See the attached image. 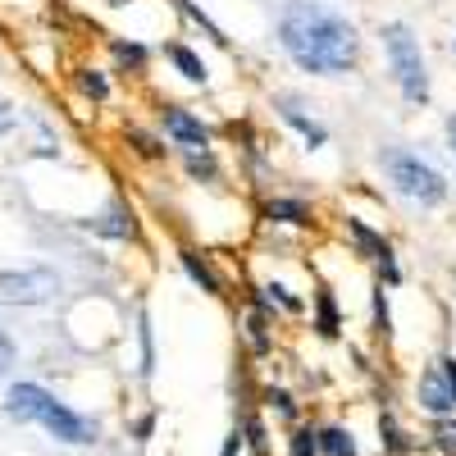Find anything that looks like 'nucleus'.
<instances>
[{"label": "nucleus", "instance_id": "f257e3e1", "mask_svg": "<svg viewBox=\"0 0 456 456\" xmlns=\"http://www.w3.org/2000/svg\"><path fill=\"white\" fill-rule=\"evenodd\" d=\"M279 46L306 73H347L361 55L356 23L320 0H288L279 10Z\"/></svg>", "mask_w": 456, "mask_h": 456}, {"label": "nucleus", "instance_id": "f03ea898", "mask_svg": "<svg viewBox=\"0 0 456 456\" xmlns=\"http://www.w3.org/2000/svg\"><path fill=\"white\" fill-rule=\"evenodd\" d=\"M5 415H10V420H19V425L46 429L64 447H92L101 438V425L92 420V415L73 411L69 402H60L42 384H10L5 388Z\"/></svg>", "mask_w": 456, "mask_h": 456}, {"label": "nucleus", "instance_id": "7ed1b4c3", "mask_svg": "<svg viewBox=\"0 0 456 456\" xmlns=\"http://www.w3.org/2000/svg\"><path fill=\"white\" fill-rule=\"evenodd\" d=\"M379 46L388 55V69H393L402 96L411 105H425L429 101V64H425V51H420V37H415L402 19H393V23H379Z\"/></svg>", "mask_w": 456, "mask_h": 456}, {"label": "nucleus", "instance_id": "20e7f679", "mask_svg": "<svg viewBox=\"0 0 456 456\" xmlns=\"http://www.w3.org/2000/svg\"><path fill=\"white\" fill-rule=\"evenodd\" d=\"M379 169L393 183V192H402L415 206H438L447 197V178L406 146H379Z\"/></svg>", "mask_w": 456, "mask_h": 456}, {"label": "nucleus", "instance_id": "39448f33", "mask_svg": "<svg viewBox=\"0 0 456 456\" xmlns=\"http://www.w3.org/2000/svg\"><path fill=\"white\" fill-rule=\"evenodd\" d=\"M60 292V274L46 265H28V270H10L0 274V301L5 306H42Z\"/></svg>", "mask_w": 456, "mask_h": 456}, {"label": "nucleus", "instance_id": "423d86ee", "mask_svg": "<svg viewBox=\"0 0 456 456\" xmlns=\"http://www.w3.org/2000/svg\"><path fill=\"white\" fill-rule=\"evenodd\" d=\"M415 406H420L429 420H443V415H456V393H452V379L443 370V361H429L415 379Z\"/></svg>", "mask_w": 456, "mask_h": 456}, {"label": "nucleus", "instance_id": "0eeeda50", "mask_svg": "<svg viewBox=\"0 0 456 456\" xmlns=\"http://www.w3.org/2000/svg\"><path fill=\"white\" fill-rule=\"evenodd\" d=\"M274 110H279V119H283L288 128H297V133H301V142H306L311 151L329 142V128H324V124H320V119H315V114H311L306 105H301L297 96H288V92H279V96H274Z\"/></svg>", "mask_w": 456, "mask_h": 456}, {"label": "nucleus", "instance_id": "6e6552de", "mask_svg": "<svg viewBox=\"0 0 456 456\" xmlns=\"http://www.w3.org/2000/svg\"><path fill=\"white\" fill-rule=\"evenodd\" d=\"M160 124H165V133H169L178 146H187V151H206V146H210V133H206V124L197 119L192 110H183V105H169Z\"/></svg>", "mask_w": 456, "mask_h": 456}, {"label": "nucleus", "instance_id": "1a4fd4ad", "mask_svg": "<svg viewBox=\"0 0 456 456\" xmlns=\"http://www.w3.org/2000/svg\"><path fill=\"white\" fill-rule=\"evenodd\" d=\"M415 447H420V443H415V434L397 420V411H379V452H384V456H415Z\"/></svg>", "mask_w": 456, "mask_h": 456}, {"label": "nucleus", "instance_id": "9d476101", "mask_svg": "<svg viewBox=\"0 0 456 456\" xmlns=\"http://www.w3.org/2000/svg\"><path fill=\"white\" fill-rule=\"evenodd\" d=\"M320 456H365V452H361V438H356L352 425L324 420L320 425Z\"/></svg>", "mask_w": 456, "mask_h": 456}, {"label": "nucleus", "instance_id": "9b49d317", "mask_svg": "<svg viewBox=\"0 0 456 456\" xmlns=\"http://www.w3.org/2000/svg\"><path fill=\"white\" fill-rule=\"evenodd\" d=\"M265 411H270L283 429H297L301 425V402L288 388H265Z\"/></svg>", "mask_w": 456, "mask_h": 456}, {"label": "nucleus", "instance_id": "f8f14e48", "mask_svg": "<svg viewBox=\"0 0 456 456\" xmlns=\"http://www.w3.org/2000/svg\"><path fill=\"white\" fill-rule=\"evenodd\" d=\"M283 456H320V425H311V420H301L297 429H288Z\"/></svg>", "mask_w": 456, "mask_h": 456}, {"label": "nucleus", "instance_id": "ddd939ff", "mask_svg": "<svg viewBox=\"0 0 456 456\" xmlns=\"http://www.w3.org/2000/svg\"><path fill=\"white\" fill-rule=\"evenodd\" d=\"M238 429H242V438H247V452H251V456H270V425H265L260 415H242Z\"/></svg>", "mask_w": 456, "mask_h": 456}, {"label": "nucleus", "instance_id": "4468645a", "mask_svg": "<svg viewBox=\"0 0 456 456\" xmlns=\"http://www.w3.org/2000/svg\"><path fill=\"white\" fill-rule=\"evenodd\" d=\"M429 447H434L438 456H456V415L429 420Z\"/></svg>", "mask_w": 456, "mask_h": 456}, {"label": "nucleus", "instance_id": "2eb2a0df", "mask_svg": "<svg viewBox=\"0 0 456 456\" xmlns=\"http://www.w3.org/2000/svg\"><path fill=\"white\" fill-rule=\"evenodd\" d=\"M169 60H174V69L183 73L187 83H206V60H201L197 51H187V46H169Z\"/></svg>", "mask_w": 456, "mask_h": 456}, {"label": "nucleus", "instance_id": "dca6fc26", "mask_svg": "<svg viewBox=\"0 0 456 456\" xmlns=\"http://www.w3.org/2000/svg\"><path fill=\"white\" fill-rule=\"evenodd\" d=\"M265 215H270V219H279V224H306V219H311L306 201H283V197L265 206Z\"/></svg>", "mask_w": 456, "mask_h": 456}, {"label": "nucleus", "instance_id": "f3484780", "mask_svg": "<svg viewBox=\"0 0 456 456\" xmlns=\"http://www.w3.org/2000/svg\"><path fill=\"white\" fill-rule=\"evenodd\" d=\"M183 265H187V274H192L206 292H219V279H215V270H210V265L197 256V251H183Z\"/></svg>", "mask_w": 456, "mask_h": 456}, {"label": "nucleus", "instance_id": "a211bd4d", "mask_svg": "<svg viewBox=\"0 0 456 456\" xmlns=\"http://www.w3.org/2000/svg\"><path fill=\"white\" fill-rule=\"evenodd\" d=\"M260 306H283V311H301V297H292L283 283H265L260 288Z\"/></svg>", "mask_w": 456, "mask_h": 456}, {"label": "nucleus", "instance_id": "6ab92c4d", "mask_svg": "<svg viewBox=\"0 0 456 456\" xmlns=\"http://www.w3.org/2000/svg\"><path fill=\"white\" fill-rule=\"evenodd\" d=\"M315 306H320V333H324V338H333V333H338V311H333V297H329V292H320V297H315Z\"/></svg>", "mask_w": 456, "mask_h": 456}, {"label": "nucleus", "instance_id": "aec40b11", "mask_svg": "<svg viewBox=\"0 0 456 456\" xmlns=\"http://www.w3.org/2000/svg\"><path fill=\"white\" fill-rule=\"evenodd\" d=\"M242 452H247V438H242V429L233 425V429L224 434V443H219V456H242Z\"/></svg>", "mask_w": 456, "mask_h": 456}, {"label": "nucleus", "instance_id": "412c9836", "mask_svg": "<svg viewBox=\"0 0 456 456\" xmlns=\"http://www.w3.org/2000/svg\"><path fill=\"white\" fill-rule=\"evenodd\" d=\"M247 342H251L256 352H270V333H265V324H260L256 315L247 320Z\"/></svg>", "mask_w": 456, "mask_h": 456}, {"label": "nucleus", "instance_id": "4be33fe9", "mask_svg": "<svg viewBox=\"0 0 456 456\" xmlns=\"http://www.w3.org/2000/svg\"><path fill=\"white\" fill-rule=\"evenodd\" d=\"M151 434H156V411H146V415H137V420H133V438L137 443H151Z\"/></svg>", "mask_w": 456, "mask_h": 456}, {"label": "nucleus", "instance_id": "5701e85b", "mask_svg": "<svg viewBox=\"0 0 456 456\" xmlns=\"http://www.w3.org/2000/svg\"><path fill=\"white\" fill-rule=\"evenodd\" d=\"M14 365V342H10V333L5 329H0V374H5Z\"/></svg>", "mask_w": 456, "mask_h": 456}, {"label": "nucleus", "instance_id": "b1692460", "mask_svg": "<svg viewBox=\"0 0 456 456\" xmlns=\"http://www.w3.org/2000/svg\"><path fill=\"white\" fill-rule=\"evenodd\" d=\"M374 320H379V333H388V301H384V288L374 297Z\"/></svg>", "mask_w": 456, "mask_h": 456}, {"label": "nucleus", "instance_id": "393cba45", "mask_svg": "<svg viewBox=\"0 0 456 456\" xmlns=\"http://www.w3.org/2000/svg\"><path fill=\"white\" fill-rule=\"evenodd\" d=\"M83 87H87L92 96H105V78H101V73H87V78H83Z\"/></svg>", "mask_w": 456, "mask_h": 456}, {"label": "nucleus", "instance_id": "a878e982", "mask_svg": "<svg viewBox=\"0 0 456 456\" xmlns=\"http://www.w3.org/2000/svg\"><path fill=\"white\" fill-rule=\"evenodd\" d=\"M114 51H119V60H133V64H142V60H146V55H142V46H124V42H119Z\"/></svg>", "mask_w": 456, "mask_h": 456}, {"label": "nucleus", "instance_id": "bb28decb", "mask_svg": "<svg viewBox=\"0 0 456 456\" xmlns=\"http://www.w3.org/2000/svg\"><path fill=\"white\" fill-rule=\"evenodd\" d=\"M443 361V370H447V379H452V393H456V356L447 352V356H438Z\"/></svg>", "mask_w": 456, "mask_h": 456}, {"label": "nucleus", "instance_id": "cd10ccee", "mask_svg": "<svg viewBox=\"0 0 456 456\" xmlns=\"http://www.w3.org/2000/svg\"><path fill=\"white\" fill-rule=\"evenodd\" d=\"M447 142H452V156H456V114L447 119Z\"/></svg>", "mask_w": 456, "mask_h": 456}, {"label": "nucleus", "instance_id": "c85d7f7f", "mask_svg": "<svg viewBox=\"0 0 456 456\" xmlns=\"http://www.w3.org/2000/svg\"><path fill=\"white\" fill-rule=\"evenodd\" d=\"M0 133H5V110H0Z\"/></svg>", "mask_w": 456, "mask_h": 456}, {"label": "nucleus", "instance_id": "c756f323", "mask_svg": "<svg viewBox=\"0 0 456 456\" xmlns=\"http://www.w3.org/2000/svg\"><path fill=\"white\" fill-rule=\"evenodd\" d=\"M452 51H456V42H452Z\"/></svg>", "mask_w": 456, "mask_h": 456}]
</instances>
